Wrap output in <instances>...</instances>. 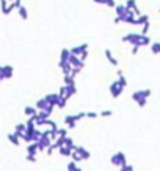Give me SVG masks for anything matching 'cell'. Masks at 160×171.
Wrapping results in <instances>:
<instances>
[{
  "instance_id": "cell-13",
  "label": "cell",
  "mask_w": 160,
  "mask_h": 171,
  "mask_svg": "<svg viewBox=\"0 0 160 171\" xmlns=\"http://www.w3.org/2000/svg\"><path fill=\"white\" fill-rule=\"evenodd\" d=\"M151 50H152V54L158 55V54H160V43H152V46H151Z\"/></svg>"
},
{
  "instance_id": "cell-10",
  "label": "cell",
  "mask_w": 160,
  "mask_h": 171,
  "mask_svg": "<svg viewBox=\"0 0 160 171\" xmlns=\"http://www.w3.org/2000/svg\"><path fill=\"white\" fill-rule=\"evenodd\" d=\"M118 82H119V85H121L122 88H126V85H127V80H126V77L122 75V72H121V71H118Z\"/></svg>"
},
{
  "instance_id": "cell-9",
  "label": "cell",
  "mask_w": 160,
  "mask_h": 171,
  "mask_svg": "<svg viewBox=\"0 0 160 171\" xmlns=\"http://www.w3.org/2000/svg\"><path fill=\"white\" fill-rule=\"evenodd\" d=\"M65 148H68V149H71V151H74V149H75V144H74V141H72L69 137H66V138H65Z\"/></svg>"
},
{
  "instance_id": "cell-22",
  "label": "cell",
  "mask_w": 160,
  "mask_h": 171,
  "mask_svg": "<svg viewBox=\"0 0 160 171\" xmlns=\"http://www.w3.org/2000/svg\"><path fill=\"white\" fill-rule=\"evenodd\" d=\"M86 118H97V113L96 111H88L86 113Z\"/></svg>"
},
{
  "instance_id": "cell-14",
  "label": "cell",
  "mask_w": 160,
  "mask_h": 171,
  "mask_svg": "<svg viewBox=\"0 0 160 171\" xmlns=\"http://www.w3.org/2000/svg\"><path fill=\"white\" fill-rule=\"evenodd\" d=\"M71 157H72V162H75V163L82 160V157H80V154H79L77 151H72V155H71Z\"/></svg>"
},
{
  "instance_id": "cell-15",
  "label": "cell",
  "mask_w": 160,
  "mask_h": 171,
  "mask_svg": "<svg viewBox=\"0 0 160 171\" xmlns=\"http://www.w3.org/2000/svg\"><path fill=\"white\" fill-rule=\"evenodd\" d=\"M77 169H79V166H77L75 162H69L68 163V171H77Z\"/></svg>"
},
{
  "instance_id": "cell-11",
  "label": "cell",
  "mask_w": 160,
  "mask_h": 171,
  "mask_svg": "<svg viewBox=\"0 0 160 171\" xmlns=\"http://www.w3.org/2000/svg\"><path fill=\"white\" fill-rule=\"evenodd\" d=\"M24 111H25V115H27V116H30V118L36 115V108H35V107H25V110H24Z\"/></svg>"
},
{
  "instance_id": "cell-4",
  "label": "cell",
  "mask_w": 160,
  "mask_h": 171,
  "mask_svg": "<svg viewBox=\"0 0 160 171\" xmlns=\"http://www.w3.org/2000/svg\"><path fill=\"white\" fill-rule=\"evenodd\" d=\"M122 91H124V88L119 85V82H118V80H116V82H113V83L110 85V94H111L113 97L121 96V94H122Z\"/></svg>"
},
{
  "instance_id": "cell-23",
  "label": "cell",
  "mask_w": 160,
  "mask_h": 171,
  "mask_svg": "<svg viewBox=\"0 0 160 171\" xmlns=\"http://www.w3.org/2000/svg\"><path fill=\"white\" fill-rule=\"evenodd\" d=\"M27 160H28V162H33V163H35V162H36V157H35V155H27Z\"/></svg>"
},
{
  "instance_id": "cell-1",
  "label": "cell",
  "mask_w": 160,
  "mask_h": 171,
  "mask_svg": "<svg viewBox=\"0 0 160 171\" xmlns=\"http://www.w3.org/2000/svg\"><path fill=\"white\" fill-rule=\"evenodd\" d=\"M149 96H151V90H141V91H135V93L132 94V99H133L140 107H144Z\"/></svg>"
},
{
  "instance_id": "cell-17",
  "label": "cell",
  "mask_w": 160,
  "mask_h": 171,
  "mask_svg": "<svg viewBox=\"0 0 160 171\" xmlns=\"http://www.w3.org/2000/svg\"><path fill=\"white\" fill-rule=\"evenodd\" d=\"M66 101H68V99H65V97H60V99H58V102H57V107H60V108H65V107H66Z\"/></svg>"
},
{
  "instance_id": "cell-19",
  "label": "cell",
  "mask_w": 160,
  "mask_h": 171,
  "mask_svg": "<svg viewBox=\"0 0 160 171\" xmlns=\"http://www.w3.org/2000/svg\"><path fill=\"white\" fill-rule=\"evenodd\" d=\"M149 32V22H146V24H143V30H141V35H144L146 36V33Z\"/></svg>"
},
{
  "instance_id": "cell-25",
  "label": "cell",
  "mask_w": 160,
  "mask_h": 171,
  "mask_svg": "<svg viewBox=\"0 0 160 171\" xmlns=\"http://www.w3.org/2000/svg\"><path fill=\"white\" fill-rule=\"evenodd\" d=\"M137 52H138V47H137V46H133V49H132V54H133V55H135V54H137Z\"/></svg>"
},
{
  "instance_id": "cell-26",
  "label": "cell",
  "mask_w": 160,
  "mask_h": 171,
  "mask_svg": "<svg viewBox=\"0 0 160 171\" xmlns=\"http://www.w3.org/2000/svg\"><path fill=\"white\" fill-rule=\"evenodd\" d=\"M77 171H82V169H80V168H79V169H77Z\"/></svg>"
},
{
  "instance_id": "cell-21",
  "label": "cell",
  "mask_w": 160,
  "mask_h": 171,
  "mask_svg": "<svg viewBox=\"0 0 160 171\" xmlns=\"http://www.w3.org/2000/svg\"><path fill=\"white\" fill-rule=\"evenodd\" d=\"M105 5H107V7H115V8H116L115 0H105Z\"/></svg>"
},
{
  "instance_id": "cell-6",
  "label": "cell",
  "mask_w": 160,
  "mask_h": 171,
  "mask_svg": "<svg viewBox=\"0 0 160 171\" xmlns=\"http://www.w3.org/2000/svg\"><path fill=\"white\" fill-rule=\"evenodd\" d=\"M39 151V146H38V143H32V144H28V148H27V155H35L36 157V152Z\"/></svg>"
},
{
  "instance_id": "cell-24",
  "label": "cell",
  "mask_w": 160,
  "mask_h": 171,
  "mask_svg": "<svg viewBox=\"0 0 160 171\" xmlns=\"http://www.w3.org/2000/svg\"><path fill=\"white\" fill-rule=\"evenodd\" d=\"M80 57H82V61H83V60H86V57H88V50H86V52H83Z\"/></svg>"
},
{
  "instance_id": "cell-12",
  "label": "cell",
  "mask_w": 160,
  "mask_h": 171,
  "mask_svg": "<svg viewBox=\"0 0 160 171\" xmlns=\"http://www.w3.org/2000/svg\"><path fill=\"white\" fill-rule=\"evenodd\" d=\"M60 154H61V155H65V157H71V155H72V151L63 146V148H60Z\"/></svg>"
},
{
  "instance_id": "cell-8",
  "label": "cell",
  "mask_w": 160,
  "mask_h": 171,
  "mask_svg": "<svg viewBox=\"0 0 160 171\" xmlns=\"http://www.w3.org/2000/svg\"><path fill=\"white\" fill-rule=\"evenodd\" d=\"M8 140H10V143H13L14 146H19V143H21V141H19V137H18L16 133H10V135H8Z\"/></svg>"
},
{
  "instance_id": "cell-16",
  "label": "cell",
  "mask_w": 160,
  "mask_h": 171,
  "mask_svg": "<svg viewBox=\"0 0 160 171\" xmlns=\"http://www.w3.org/2000/svg\"><path fill=\"white\" fill-rule=\"evenodd\" d=\"M19 14H21V18H22V19H27V18H28L25 7H21V8H19Z\"/></svg>"
},
{
  "instance_id": "cell-20",
  "label": "cell",
  "mask_w": 160,
  "mask_h": 171,
  "mask_svg": "<svg viewBox=\"0 0 160 171\" xmlns=\"http://www.w3.org/2000/svg\"><path fill=\"white\" fill-rule=\"evenodd\" d=\"M99 115H101V116H105V118H107V116H111V115H113V111H111V110H102V111H101Z\"/></svg>"
},
{
  "instance_id": "cell-7",
  "label": "cell",
  "mask_w": 160,
  "mask_h": 171,
  "mask_svg": "<svg viewBox=\"0 0 160 171\" xmlns=\"http://www.w3.org/2000/svg\"><path fill=\"white\" fill-rule=\"evenodd\" d=\"M105 57H107V60L110 61V65H113V66H118V60H116V58L113 57V54H111V52H110L108 49L105 50Z\"/></svg>"
},
{
  "instance_id": "cell-18",
  "label": "cell",
  "mask_w": 160,
  "mask_h": 171,
  "mask_svg": "<svg viewBox=\"0 0 160 171\" xmlns=\"http://www.w3.org/2000/svg\"><path fill=\"white\" fill-rule=\"evenodd\" d=\"M119 171H133V166H132V165H129V163H126L124 166H121V168H119Z\"/></svg>"
},
{
  "instance_id": "cell-2",
  "label": "cell",
  "mask_w": 160,
  "mask_h": 171,
  "mask_svg": "<svg viewBox=\"0 0 160 171\" xmlns=\"http://www.w3.org/2000/svg\"><path fill=\"white\" fill-rule=\"evenodd\" d=\"M82 118H86V113H77V115H68L66 118H65V124L69 127V129H74L75 127V124H77V121H80Z\"/></svg>"
},
{
  "instance_id": "cell-3",
  "label": "cell",
  "mask_w": 160,
  "mask_h": 171,
  "mask_svg": "<svg viewBox=\"0 0 160 171\" xmlns=\"http://www.w3.org/2000/svg\"><path fill=\"white\" fill-rule=\"evenodd\" d=\"M110 162H111L115 166H119V168H121V166H124V165L127 163V160H126V154L119 151V152H116V154H113V155H111Z\"/></svg>"
},
{
  "instance_id": "cell-5",
  "label": "cell",
  "mask_w": 160,
  "mask_h": 171,
  "mask_svg": "<svg viewBox=\"0 0 160 171\" xmlns=\"http://www.w3.org/2000/svg\"><path fill=\"white\" fill-rule=\"evenodd\" d=\"M74 151H77L79 154H80V157H82V160H88L90 157H91V154H90V151H86L83 146H75V149Z\"/></svg>"
}]
</instances>
